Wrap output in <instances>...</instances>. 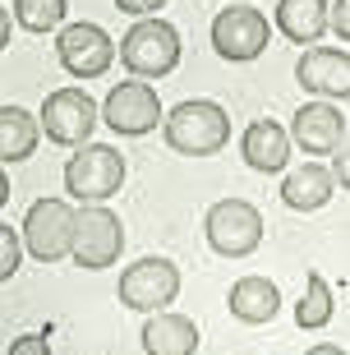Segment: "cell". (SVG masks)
Returning a JSON list of instances; mask_svg holds the SVG:
<instances>
[{
  "mask_svg": "<svg viewBox=\"0 0 350 355\" xmlns=\"http://www.w3.org/2000/svg\"><path fill=\"white\" fill-rule=\"evenodd\" d=\"M161 134L184 157H212L231 144V116L208 97H194V102H180L175 111L161 116Z\"/></svg>",
  "mask_w": 350,
  "mask_h": 355,
  "instance_id": "6da1fadb",
  "label": "cell"
},
{
  "mask_svg": "<svg viewBox=\"0 0 350 355\" xmlns=\"http://www.w3.org/2000/svg\"><path fill=\"white\" fill-rule=\"evenodd\" d=\"M120 65L134 79H161L180 65V33L166 19H139V24L120 37Z\"/></svg>",
  "mask_w": 350,
  "mask_h": 355,
  "instance_id": "7a4b0ae2",
  "label": "cell"
},
{
  "mask_svg": "<svg viewBox=\"0 0 350 355\" xmlns=\"http://www.w3.org/2000/svg\"><path fill=\"white\" fill-rule=\"evenodd\" d=\"M125 184V157L111 144H83L65 166V194L78 203H106Z\"/></svg>",
  "mask_w": 350,
  "mask_h": 355,
  "instance_id": "3957f363",
  "label": "cell"
},
{
  "mask_svg": "<svg viewBox=\"0 0 350 355\" xmlns=\"http://www.w3.org/2000/svg\"><path fill=\"white\" fill-rule=\"evenodd\" d=\"M125 250V226L106 203H88V208L74 212V236H69V254H74L78 268H111Z\"/></svg>",
  "mask_w": 350,
  "mask_h": 355,
  "instance_id": "277c9868",
  "label": "cell"
},
{
  "mask_svg": "<svg viewBox=\"0 0 350 355\" xmlns=\"http://www.w3.org/2000/svg\"><path fill=\"white\" fill-rule=\"evenodd\" d=\"M208 245L221 259H245L263 245V212L249 203V198H221L208 208Z\"/></svg>",
  "mask_w": 350,
  "mask_h": 355,
  "instance_id": "5b68a950",
  "label": "cell"
},
{
  "mask_svg": "<svg viewBox=\"0 0 350 355\" xmlns=\"http://www.w3.org/2000/svg\"><path fill=\"white\" fill-rule=\"evenodd\" d=\"M69 236H74V208L65 198H37L19 226V245L37 263H60L69 254Z\"/></svg>",
  "mask_w": 350,
  "mask_h": 355,
  "instance_id": "8992f818",
  "label": "cell"
},
{
  "mask_svg": "<svg viewBox=\"0 0 350 355\" xmlns=\"http://www.w3.org/2000/svg\"><path fill=\"white\" fill-rule=\"evenodd\" d=\"M272 42V28H268V14L254 10V5H226V10L212 19V46H217L221 60H259Z\"/></svg>",
  "mask_w": 350,
  "mask_h": 355,
  "instance_id": "52a82bcc",
  "label": "cell"
},
{
  "mask_svg": "<svg viewBox=\"0 0 350 355\" xmlns=\"http://www.w3.org/2000/svg\"><path fill=\"white\" fill-rule=\"evenodd\" d=\"M161 97H157L152 83L143 79H130V83H116V88L106 92L102 111H97V120H106L116 134H125V139H143V134H152L157 125H161Z\"/></svg>",
  "mask_w": 350,
  "mask_h": 355,
  "instance_id": "ba28073f",
  "label": "cell"
},
{
  "mask_svg": "<svg viewBox=\"0 0 350 355\" xmlns=\"http://www.w3.org/2000/svg\"><path fill=\"white\" fill-rule=\"evenodd\" d=\"M37 130H46V139L60 148H83L97 130V102L88 97V88H55L42 102Z\"/></svg>",
  "mask_w": 350,
  "mask_h": 355,
  "instance_id": "9c48e42d",
  "label": "cell"
},
{
  "mask_svg": "<svg viewBox=\"0 0 350 355\" xmlns=\"http://www.w3.org/2000/svg\"><path fill=\"white\" fill-rule=\"evenodd\" d=\"M180 295V268L170 259H139L120 272V304L139 314H161Z\"/></svg>",
  "mask_w": 350,
  "mask_h": 355,
  "instance_id": "30bf717a",
  "label": "cell"
},
{
  "mask_svg": "<svg viewBox=\"0 0 350 355\" xmlns=\"http://www.w3.org/2000/svg\"><path fill=\"white\" fill-rule=\"evenodd\" d=\"M55 55L74 79H102L116 60V42L102 24H65L55 37Z\"/></svg>",
  "mask_w": 350,
  "mask_h": 355,
  "instance_id": "8fae6325",
  "label": "cell"
},
{
  "mask_svg": "<svg viewBox=\"0 0 350 355\" xmlns=\"http://www.w3.org/2000/svg\"><path fill=\"white\" fill-rule=\"evenodd\" d=\"M290 144H299L309 157H332L341 144H346V116L327 102H309L290 116Z\"/></svg>",
  "mask_w": 350,
  "mask_h": 355,
  "instance_id": "7c38bea8",
  "label": "cell"
},
{
  "mask_svg": "<svg viewBox=\"0 0 350 355\" xmlns=\"http://www.w3.org/2000/svg\"><path fill=\"white\" fill-rule=\"evenodd\" d=\"M295 79L299 88L318 92V97H350V55L346 46H313V51L299 55L295 65Z\"/></svg>",
  "mask_w": 350,
  "mask_h": 355,
  "instance_id": "4fadbf2b",
  "label": "cell"
},
{
  "mask_svg": "<svg viewBox=\"0 0 350 355\" xmlns=\"http://www.w3.org/2000/svg\"><path fill=\"white\" fill-rule=\"evenodd\" d=\"M143 351H148V355H194L198 351L194 318L170 314V309L148 314V323H143Z\"/></svg>",
  "mask_w": 350,
  "mask_h": 355,
  "instance_id": "5bb4252c",
  "label": "cell"
},
{
  "mask_svg": "<svg viewBox=\"0 0 350 355\" xmlns=\"http://www.w3.org/2000/svg\"><path fill=\"white\" fill-rule=\"evenodd\" d=\"M240 153L254 171H286V162H290V139L277 120H254L240 139Z\"/></svg>",
  "mask_w": 350,
  "mask_h": 355,
  "instance_id": "9a60e30c",
  "label": "cell"
},
{
  "mask_svg": "<svg viewBox=\"0 0 350 355\" xmlns=\"http://www.w3.org/2000/svg\"><path fill=\"white\" fill-rule=\"evenodd\" d=\"M226 304H231V314L240 323H272L277 309H281V291L268 277H240L231 286V295H226Z\"/></svg>",
  "mask_w": 350,
  "mask_h": 355,
  "instance_id": "2e32d148",
  "label": "cell"
},
{
  "mask_svg": "<svg viewBox=\"0 0 350 355\" xmlns=\"http://www.w3.org/2000/svg\"><path fill=\"white\" fill-rule=\"evenodd\" d=\"M332 175H327V166H318V162H304L299 171H290L281 180V203L295 212H318L332 198Z\"/></svg>",
  "mask_w": 350,
  "mask_h": 355,
  "instance_id": "e0dca14e",
  "label": "cell"
},
{
  "mask_svg": "<svg viewBox=\"0 0 350 355\" xmlns=\"http://www.w3.org/2000/svg\"><path fill=\"white\" fill-rule=\"evenodd\" d=\"M277 28L299 46H313L327 33V0H277Z\"/></svg>",
  "mask_w": 350,
  "mask_h": 355,
  "instance_id": "ac0fdd59",
  "label": "cell"
},
{
  "mask_svg": "<svg viewBox=\"0 0 350 355\" xmlns=\"http://www.w3.org/2000/svg\"><path fill=\"white\" fill-rule=\"evenodd\" d=\"M37 116L24 106H0V166L5 162H28L37 153Z\"/></svg>",
  "mask_w": 350,
  "mask_h": 355,
  "instance_id": "d6986e66",
  "label": "cell"
},
{
  "mask_svg": "<svg viewBox=\"0 0 350 355\" xmlns=\"http://www.w3.org/2000/svg\"><path fill=\"white\" fill-rule=\"evenodd\" d=\"M295 323L304 332H318L332 323V286H327L323 272H309L304 277V300L295 304Z\"/></svg>",
  "mask_w": 350,
  "mask_h": 355,
  "instance_id": "ffe728a7",
  "label": "cell"
},
{
  "mask_svg": "<svg viewBox=\"0 0 350 355\" xmlns=\"http://www.w3.org/2000/svg\"><path fill=\"white\" fill-rule=\"evenodd\" d=\"M69 14V0H14V24L28 33H55Z\"/></svg>",
  "mask_w": 350,
  "mask_h": 355,
  "instance_id": "44dd1931",
  "label": "cell"
},
{
  "mask_svg": "<svg viewBox=\"0 0 350 355\" xmlns=\"http://www.w3.org/2000/svg\"><path fill=\"white\" fill-rule=\"evenodd\" d=\"M19 259H24V245H19V231L0 222V282H10L19 272Z\"/></svg>",
  "mask_w": 350,
  "mask_h": 355,
  "instance_id": "7402d4cb",
  "label": "cell"
},
{
  "mask_svg": "<svg viewBox=\"0 0 350 355\" xmlns=\"http://www.w3.org/2000/svg\"><path fill=\"white\" fill-rule=\"evenodd\" d=\"M5 355H51V342L42 337V332H24L19 342H10V351Z\"/></svg>",
  "mask_w": 350,
  "mask_h": 355,
  "instance_id": "603a6c76",
  "label": "cell"
},
{
  "mask_svg": "<svg viewBox=\"0 0 350 355\" xmlns=\"http://www.w3.org/2000/svg\"><path fill=\"white\" fill-rule=\"evenodd\" d=\"M327 28H332L341 42L350 37V0H337V5H327Z\"/></svg>",
  "mask_w": 350,
  "mask_h": 355,
  "instance_id": "cb8c5ba5",
  "label": "cell"
},
{
  "mask_svg": "<svg viewBox=\"0 0 350 355\" xmlns=\"http://www.w3.org/2000/svg\"><path fill=\"white\" fill-rule=\"evenodd\" d=\"M166 0H116V10L134 14V19H157V10H161Z\"/></svg>",
  "mask_w": 350,
  "mask_h": 355,
  "instance_id": "d4e9b609",
  "label": "cell"
},
{
  "mask_svg": "<svg viewBox=\"0 0 350 355\" xmlns=\"http://www.w3.org/2000/svg\"><path fill=\"white\" fill-rule=\"evenodd\" d=\"M304 355H346V346H337V342H318V346H309Z\"/></svg>",
  "mask_w": 350,
  "mask_h": 355,
  "instance_id": "484cf974",
  "label": "cell"
},
{
  "mask_svg": "<svg viewBox=\"0 0 350 355\" xmlns=\"http://www.w3.org/2000/svg\"><path fill=\"white\" fill-rule=\"evenodd\" d=\"M5 46H10V10L0 5V51H5Z\"/></svg>",
  "mask_w": 350,
  "mask_h": 355,
  "instance_id": "4316f807",
  "label": "cell"
},
{
  "mask_svg": "<svg viewBox=\"0 0 350 355\" xmlns=\"http://www.w3.org/2000/svg\"><path fill=\"white\" fill-rule=\"evenodd\" d=\"M10 203V175H5V166H0V208Z\"/></svg>",
  "mask_w": 350,
  "mask_h": 355,
  "instance_id": "83f0119b",
  "label": "cell"
},
{
  "mask_svg": "<svg viewBox=\"0 0 350 355\" xmlns=\"http://www.w3.org/2000/svg\"><path fill=\"white\" fill-rule=\"evenodd\" d=\"M226 5H249V0H226Z\"/></svg>",
  "mask_w": 350,
  "mask_h": 355,
  "instance_id": "f1b7e54d",
  "label": "cell"
}]
</instances>
